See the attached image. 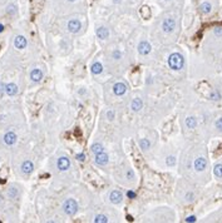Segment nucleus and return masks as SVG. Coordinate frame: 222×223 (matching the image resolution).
Instances as JSON below:
<instances>
[{
  "instance_id": "f257e3e1",
  "label": "nucleus",
  "mask_w": 222,
  "mask_h": 223,
  "mask_svg": "<svg viewBox=\"0 0 222 223\" xmlns=\"http://www.w3.org/2000/svg\"><path fill=\"white\" fill-rule=\"evenodd\" d=\"M168 65L171 69L173 70H181L184 65V59H183V55L179 53H173L170 55L168 58Z\"/></svg>"
},
{
  "instance_id": "f03ea898",
  "label": "nucleus",
  "mask_w": 222,
  "mask_h": 223,
  "mask_svg": "<svg viewBox=\"0 0 222 223\" xmlns=\"http://www.w3.org/2000/svg\"><path fill=\"white\" fill-rule=\"evenodd\" d=\"M63 209L68 216H74L78 211V203L74 199L69 198L63 203Z\"/></svg>"
},
{
  "instance_id": "7ed1b4c3",
  "label": "nucleus",
  "mask_w": 222,
  "mask_h": 223,
  "mask_svg": "<svg viewBox=\"0 0 222 223\" xmlns=\"http://www.w3.org/2000/svg\"><path fill=\"white\" fill-rule=\"evenodd\" d=\"M176 28V20L173 18H167V19H164L163 23H162V29L163 31L166 33H172Z\"/></svg>"
},
{
  "instance_id": "20e7f679",
  "label": "nucleus",
  "mask_w": 222,
  "mask_h": 223,
  "mask_svg": "<svg viewBox=\"0 0 222 223\" xmlns=\"http://www.w3.org/2000/svg\"><path fill=\"white\" fill-rule=\"evenodd\" d=\"M193 167H195V169L197 172H203L206 169V167H207V160L206 158H203V157H198L195 163H193Z\"/></svg>"
},
{
  "instance_id": "39448f33",
  "label": "nucleus",
  "mask_w": 222,
  "mask_h": 223,
  "mask_svg": "<svg viewBox=\"0 0 222 223\" xmlns=\"http://www.w3.org/2000/svg\"><path fill=\"white\" fill-rule=\"evenodd\" d=\"M80 29H82V23L77 19H73L68 23V30L70 33H78Z\"/></svg>"
},
{
  "instance_id": "423d86ee",
  "label": "nucleus",
  "mask_w": 222,
  "mask_h": 223,
  "mask_svg": "<svg viewBox=\"0 0 222 223\" xmlns=\"http://www.w3.org/2000/svg\"><path fill=\"white\" fill-rule=\"evenodd\" d=\"M113 93L118 97H122L123 94L127 93V85L123 83H117L113 85Z\"/></svg>"
},
{
  "instance_id": "0eeeda50",
  "label": "nucleus",
  "mask_w": 222,
  "mask_h": 223,
  "mask_svg": "<svg viewBox=\"0 0 222 223\" xmlns=\"http://www.w3.org/2000/svg\"><path fill=\"white\" fill-rule=\"evenodd\" d=\"M151 49H152L151 44L148 43V42H146V40H143V42H141V43L138 44V51H139V54H142V55H147L148 53L151 51Z\"/></svg>"
},
{
  "instance_id": "6e6552de",
  "label": "nucleus",
  "mask_w": 222,
  "mask_h": 223,
  "mask_svg": "<svg viewBox=\"0 0 222 223\" xmlns=\"http://www.w3.org/2000/svg\"><path fill=\"white\" fill-rule=\"evenodd\" d=\"M58 168H59V171H67L69 167H70V160L67 158V157H60L59 159H58Z\"/></svg>"
},
{
  "instance_id": "1a4fd4ad",
  "label": "nucleus",
  "mask_w": 222,
  "mask_h": 223,
  "mask_svg": "<svg viewBox=\"0 0 222 223\" xmlns=\"http://www.w3.org/2000/svg\"><path fill=\"white\" fill-rule=\"evenodd\" d=\"M109 199H110V202H112L113 204H118V203H121V202H122V199H123V194H122L119 191H113L112 193L109 194Z\"/></svg>"
},
{
  "instance_id": "9d476101",
  "label": "nucleus",
  "mask_w": 222,
  "mask_h": 223,
  "mask_svg": "<svg viewBox=\"0 0 222 223\" xmlns=\"http://www.w3.org/2000/svg\"><path fill=\"white\" fill-rule=\"evenodd\" d=\"M30 79H31L33 82H35V83L40 82V80L43 79V71H42L40 69H34V70H31V73H30Z\"/></svg>"
},
{
  "instance_id": "9b49d317",
  "label": "nucleus",
  "mask_w": 222,
  "mask_h": 223,
  "mask_svg": "<svg viewBox=\"0 0 222 223\" xmlns=\"http://www.w3.org/2000/svg\"><path fill=\"white\" fill-rule=\"evenodd\" d=\"M14 45L16 49H24L27 47V39L22 35H18L14 40Z\"/></svg>"
},
{
  "instance_id": "f8f14e48",
  "label": "nucleus",
  "mask_w": 222,
  "mask_h": 223,
  "mask_svg": "<svg viewBox=\"0 0 222 223\" xmlns=\"http://www.w3.org/2000/svg\"><path fill=\"white\" fill-rule=\"evenodd\" d=\"M109 158H108V154H105L104 152L99 153V154H96V163L98 165H105L108 163Z\"/></svg>"
},
{
  "instance_id": "ddd939ff",
  "label": "nucleus",
  "mask_w": 222,
  "mask_h": 223,
  "mask_svg": "<svg viewBox=\"0 0 222 223\" xmlns=\"http://www.w3.org/2000/svg\"><path fill=\"white\" fill-rule=\"evenodd\" d=\"M4 142H5V144H8V145L15 144V142H16V134H15L14 132L6 133V134L4 136Z\"/></svg>"
},
{
  "instance_id": "4468645a",
  "label": "nucleus",
  "mask_w": 222,
  "mask_h": 223,
  "mask_svg": "<svg viewBox=\"0 0 222 223\" xmlns=\"http://www.w3.org/2000/svg\"><path fill=\"white\" fill-rule=\"evenodd\" d=\"M33 169H34V165H33V163H31L30 160H25V162L22 164V171H23V173H25V174H30V173L33 172Z\"/></svg>"
},
{
  "instance_id": "2eb2a0df",
  "label": "nucleus",
  "mask_w": 222,
  "mask_h": 223,
  "mask_svg": "<svg viewBox=\"0 0 222 223\" xmlns=\"http://www.w3.org/2000/svg\"><path fill=\"white\" fill-rule=\"evenodd\" d=\"M199 11H201L202 14H205V15L210 14V13L212 11V5H211V3H208V2L202 3V4L199 5Z\"/></svg>"
},
{
  "instance_id": "dca6fc26",
  "label": "nucleus",
  "mask_w": 222,
  "mask_h": 223,
  "mask_svg": "<svg viewBox=\"0 0 222 223\" xmlns=\"http://www.w3.org/2000/svg\"><path fill=\"white\" fill-rule=\"evenodd\" d=\"M97 36L99 39H107L108 36H109V31H108V29L107 28H104V26H101V28H98L97 29Z\"/></svg>"
},
{
  "instance_id": "f3484780",
  "label": "nucleus",
  "mask_w": 222,
  "mask_h": 223,
  "mask_svg": "<svg viewBox=\"0 0 222 223\" xmlns=\"http://www.w3.org/2000/svg\"><path fill=\"white\" fill-rule=\"evenodd\" d=\"M5 93L8 95H15L18 93V87L14 84V83H10V84H6L5 85Z\"/></svg>"
},
{
  "instance_id": "a211bd4d",
  "label": "nucleus",
  "mask_w": 222,
  "mask_h": 223,
  "mask_svg": "<svg viewBox=\"0 0 222 223\" xmlns=\"http://www.w3.org/2000/svg\"><path fill=\"white\" fill-rule=\"evenodd\" d=\"M142 107H143V102L141 100V99H134L133 102H132V104H131V109L133 110V112H138V110H141L142 109Z\"/></svg>"
},
{
  "instance_id": "6ab92c4d",
  "label": "nucleus",
  "mask_w": 222,
  "mask_h": 223,
  "mask_svg": "<svg viewBox=\"0 0 222 223\" xmlns=\"http://www.w3.org/2000/svg\"><path fill=\"white\" fill-rule=\"evenodd\" d=\"M90 151L93 152L94 154H99V153L104 152V148H103V145H102L101 143H96V144H93V145H92Z\"/></svg>"
},
{
  "instance_id": "aec40b11",
  "label": "nucleus",
  "mask_w": 222,
  "mask_h": 223,
  "mask_svg": "<svg viewBox=\"0 0 222 223\" xmlns=\"http://www.w3.org/2000/svg\"><path fill=\"white\" fill-rule=\"evenodd\" d=\"M103 71V65L99 62H96L93 65H92V73L93 74H101Z\"/></svg>"
},
{
  "instance_id": "412c9836",
  "label": "nucleus",
  "mask_w": 222,
  "mask_h": 223,
  "mask_svg": "<svg viewBox=\"0 0 222 223\" xmlns=\"http://www.w3.org/2000/svg\"><path fill=\"white\" fill-rule=\"evenodd\" d=\"M139 147H141V149H142V151H147V149H150V147H151V142L148 140V139H146V138H143V139H141V140H139Z\"/></svg>"
},
{
  "instance_id": "4be33fe9",
  "label": "nucleus",
  "mask_w": 222,
  "mask_h": 223,
  "mask_svg": "<svg viewBox=\"0 0 222 223\" xmlns=\"http://www.w3.org/2000/svg\"><path fill=\"white\" fill-rule=\"evenodd\" d=\"M186 125H187V128L193 129V128L197 125V120H196V118H195V117H188V118L186 119Z\"/></svg>"
},
{
  "instance_id": "5701e85b",
  "label": "nucleus",
  "mask_w": 222,
  "mask_h": 223,
  "mask_svg": "<svg viewBox=\"0 0 222 223\" xmlns=\"http://www.w3.org/2000/svg\"><path fill=\"white\" fill-rule=\"evenodd\" d=\"M213 173L217 178H222V164H216L213 168Z\"/></svg>"
},
{
  "instance_id": "b1692460",
  "label": "nucleus",
  "mask_w": 222,
  "mask_h": 223,
  "mask_svg": "<svg viewBox=\"0 0 222 223\" xmlns=\"http://www.w3.org/2000/svg\"><path fill=\"white\" fill-rule=\"evenodd\" d=\"M166 164H167L168 167H173V165H176V157H173V156L167 157V159H166Z\"/></svg>"
},
{
  "instance_id": "393cba45",
  "label": "nucleus",
  "mask_w": 222,
  "mask_h": 223,
  "mask_svg": "<svg viewBox=\"0 0 222 223\" xmlns=\"http://www.w3.org/2000/svg\"><path fill=\"white\" fill-rule=\"evenodd\" d=\"M94 222H96V223H107V222H108V218H107L105 216H103V214H99V216H97V217L94 218Z\"/></svg>"
},
{
  "instance_id": "a878e982",
  "label": "nucleus",
  "mask_w": 222,
  "mask_h": 223,
  "mask_svg": "<svg viewBox=\"0 0 222 223\" xmlns=\"http://www.w3.org/2000/svg\"><path fill=\"white\" fill-rule=\"evenodd\" d=\"M112 57H113V59H116V60H119V59L122 58V53H121L119 50H114V51L112 53Z\"/></svg>"
},
{
  "instance_id": "bb28decb",
  "label": "nucleus",
  "mask_w": 222,
  "mask_h": 223,
  "mask_svg": "<svg viewBox=\"0 0 222 223\" xmlns=\"http://www.w3.org/2000/svg\"><path fill=\"white\" fill-rule=\"evenodd\" d=\"M125 176H127V178H128V179H131V180H132V179H134V172H133L132 169H128V171H127V173H125Z\"/></svg>"
},
{
  "instance_id": "cd10ccee",
  "label": "nucleus",
  "mask_w": 222,
  "mask_h": 223,
  "mask_svg": "<svg viewBox=\"0 0 222 223\" xmlns=\"http://www.w3.org/2000/svg\"><path fill=\"white\" fill-rule=\"evenodd\" d=\"M210 98H211L212 100H218V99H220V94H218V91H213V93H211Z\"/></svg>"
},
{
  "instance_id": "c85d7f7f",
  "label": "nucleus",
  "mask_w": 222,
  "mask_h": 223,
  "mask_svg": "<svg viewBox=\"0 0 222 223\" xmlns=\"http://www.w3.org/2000/svg\"><path fill=\"white\" fill-rule=\"evenodd\" d=\"M107 117H108V119H109V120H113V119H114V117H116V113H114L113 110H109L108 113H107Z\"/></svg>"
},
{
  "instance_id": "c756f323",
  "label": "nucleus",
  "mask_w": 222,
  "mask_h": 223,
  "mask_svg": "<svg viewBox=\"0 0 222 223\" xmlns=\"http://www.w3.org/2000/svg\"><path fill=\"white\" fill-rule=\"evenodd\" d=\"M16 194H18V191H16L15 188H11V189L9 191V197H10V198H15Z\"/></svg>"
},
{
  "instance_id": "7c9ffc66",
  "label": "nucleus",
  "mask_w": 222,
  "mask_h": 223,
  "mask_svg": "<svg viewBox=\"0 0 222 223\" xmlns=\"http://www.w3.org/2000/svg\"><path fill=\"white\" fill-rule=\"evenodd\" d=\"M216 128L218 129V131H222V118H218L216 120Z\"/></svg>"
},
{
  "instance_id": "2f4dec72",
  "label": "nucleus",
  "mask_w": 222,
  "mask_h": 223,
  "mask_svg": "<svg viewBox=\"0 0 222 223\" xmlns=\"http://www.w3.org/2000/svg\"><path fill=\"white\" fill-rule=\"evenodd\" d=\"M76 158H77L79 162H83V160L85 159V156H84V153H79V154L76 156Z\"/></svg>"
},
{
  "instance_id": "473e14b6",
  "label": "nucleus",
  "mask_w": 222,
  "mask_h": 223,
  "mask_svg": "<svg viewBox=\"0 0 222 223\" xmlns=\"http://www.w3.org/2000/svg\"><path fill=\"white\" fill-rule=\"evenodd\" d=\"M196 219H197V218H196L195 216H190V217L186 218V222H196Z\"/></svg>"
},
{
  "instance_id": "72a5a7b5",
  "label": "nucleus",
  "mask_w": 222,
  "mask_h": 223,
  "mask_svg": "<svg viewBox=\"0 0 222 223\" xmlns=\"http://www.w3.org/2000/svg\"><path fill=\"white\" fill-rule=\"evenodd\" d=\"M127 196H128V198H134V197H136V193L132 192V191H129V192L127 193Z\"/></svg>"
},
{
  "instance_id": "f704fd0d",
  "label": "nucleus",
  "mask_w": 222,
  "mask_h": 223,
  "mask_svg": "<svg viewBox=\"0 0 222 223\" xmlns=\"http://www.w3.org/2000/svg\"><path fill=\"white\" fill-rule=\"evenodd\" d=\"M215 34H216V35H222V29H220V28L215 29Z\"/></svg>"
},
{
  "instance_id": "c9c22d12",
  "label": "nucleus",
  "mask_w": 222,
  "mask_h": 223,
  "mask_svg": "<svg viewBox=\"0 0 222 223\" xmlns=\"http://www.w3.org/2000/svg\"><path fill=\"white\" fill-rule=\"evenodd\" d=\"M0 91H5V85L3 83H0Z\"/></svg>"
},
{
  "instance_id": "e433bc0d",
  "label": "nucleus",
  "mask_w": 222,
  "mask_h": 223,
  "mask_svg": "<svg viewBox=\"0 0 222 223\" xmlns=\"http://www.w3.org/2000/svg\"><path fill=\"white\" fill-rule=\"evenodd\" d=\"M3 30H4V25H3V24H0V33H2Z\"/></svg>"
},
{
  "instance_id": "4c0bfd02",
  "label": "nucleus",
  "mask_w": 222,
  "mask_h": 223,
  "mask_svg": "<svg viewBox=\"0 0 222 223\" xmlns=\"http://www.w3.org/2000/svg\"><path fill=\"white\" fill-rule=\"evenodd\" d=\"M114 3H121V0H113Z\"/></svg>"
},
{
  "instance_id": "58836bf2",
  "label": "nucleus",
  "mask_w": 222,
  "mask_h": 223,
  "mask_svg": "<svg viewBox=\"0 0 222 223\" xmlns=\"http://www.w3.org/2000/svg\"><path fill=\"white\" fill-rule=\"evenodd\" d=\"M2 199H3V198H2V196H0V203H2Z\"/></svg>"
},
{
  "instance_id": "ea45409f",
  "label": "nucleus",
  "mask_w": 222,
  "mask_h": 223,
  "mask_svg": "<svg viewBox=\"0 0 222 223\" xmlns=\"http://www.w3.org/2000/svg\"><path fill=\"white\" fill-rule=\"evenodd\" d=\"M68 2H76V0H68Z\"/></svg>"
}]
</instances>
